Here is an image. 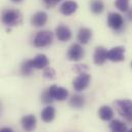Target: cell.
I'll return each instance as SVG.
<instances>
[{
    "label": "cell",
    "mask_w": 132,
    "mask_h": 132,
    "mask_svg": "<svg viewBox=\"0 0 132 132\" xmlns=\"http://www.w3.org/2000/svg\"><path fill=\"white\" fill-rule=\"evenodd\" d=\"M22 13L16 9H6L3 11L1 21L5 26L13 27L22 23Z\"/></svg>",
    "instance_id": "obj_1"
},
{
    "label": "cell",
    "mask_w": 132,
    "mask_h": 132,
    "mask_svg": "<svg viewBox=\"0 0 132 132\" xmlns=\"http://www.w3.org/2000/svg\"><path fill=\"white\" fill-rule=\"evenodd\" d=\"M52 39H53V34L51 31H40L36 34L34 38V46L38 48L48 46L49 44H51Z\"/></svg>",
    "instance_id": "obj_2"
},
{
    "label": "cell",
    "mask_w": 132,
    "mask_h": 132,
    "mask_svg": "<svg viewBox=\"0 0 132 132\" xmlns=\"http://www.w3.org/2000/svg\"><path fill=\"white\" fill-rule=\"evenodd\" d=\"M108 26L115 31H121L124 27V20L120 13L111 12L108 15Z\"/></svg>",
    "instance_id": "obj_3"
},
{
    "label": "cell",
    "mask_w": 132,
    "mask_h": 132,
    "mask_svg": "<svg viewBox=\"0 0 132 132\" xmlns=\"http://www.w3.org/2000/svg\"><path fill=\"white\" fill-rule=\"evenodd\" d=\"M115 106L118 113L124 118L132 113V100L130 99H122L115 101Z\"/></svg>",
    "instance_id": "obj_4"
},
{
    "label": "cell",
    "mask_w": 132,
    "mask_h": 132,
    "mask_svg": "<svg viewBox=\"0 0 132 132\" xmlns=\"http://www.w3.org/2000/svg\"><path fill=\"white\" fill-rule=\"evenodd\" d=\"M89 83H90V75L87 73H83L74 79L73 86H74L76 91H82L85 88H87Z\"/></svg>",
    "instance_id": "obj_5"
},
{
    "label": "cell",
    "mask_w": 132,
    "mask_h": 132,
    "mask_svg": "<svg viewBox=\"0 0 132 132\" xmlns=\"http://www.w3.org/2000/svg\"><path fill=\"white\" fill-rule=\"evenodd\" d=\"M84 56V49L79 44H73L68 50V59L72 62H78Z\"/></svg>",
    "instance_id": "obj_6"
},
{
    "label": "cell",
    "mask_w": 132,
    "mask_h": 132,
    "mask_svg": "<svg viewBox=\"0 0 132 132\" xmlns=\"http://www.w3.org/2000/svg\"><path fill=\"white\" fill-rule=\"evenodd\" d=\"M108 59L112 62H115V63L124 61V59H125V48L123 46L113 47L110 51H108Z\"/></svg>",
    "instance_id": "obj_7"
},
{
    "label": "cell",
    "mask_w": 132,
    "mask_h": 132,
    "mask_svg": "<svg viewBox=\"0 0 132 132\" xmlns=\"http://www.w3.org/2000/svg\"><path fill=\"white\" fill-rule=\"evenodd\" d=\"M49 90L52 94V97L53 99H56V100H60V101H63V100H66L68 98V95H69V92L66 88L64 87H59L56 85H52L49 87Z\"/></svg>",
    "instance_id": "obj_8"
},
{
    "label": "cell",
    "mask_w": 132,
    "mask_h": 132,
    "mask_svg": "<svg viewBox=\"0 0 132 132\" xmlns=\"http://www.w3.org/2000/svg\"><path fill=\"white\" fill-rule=\"evenodd\" d=\"M22 126L23 129L27 132L33 131L36 128V124H37V119L34 115H27L25 117L22 118Z\"/></svg>",
    "instance_id": "obj_9"
},
{
    "label": "cell",
    "mask_w": 132,
    "mask_h": 132,
    "mask_svg": "<svg viewBox=\"0 0 132 132\" xmlns=\"http://www.w3.org/2000/svg\"><path fill=\"white\" fill-rule=\"evenodd\" d=\"M108 60V50L102 47V46H98L95 49L94 55H93V61L95 65H102L105 63V61Z\"/></svg>",
    "instance_id": "obj_10"
},
{
    "label": "cell",
    "mask_w": 132,
    "mask_h": 132,
    "mask_svg": "<svg viewBox=\"0 0 132 132\" xmlns=\"http://www.w3.org/2000/svg\"><path fill=\"white\" fill-rule=\"evenodd\" d=\"M78 8V4L77 2L75 1H72V0H69V1H66L64 2L62 5H61V12L64 14V15H71L73 14L74 12H76Z\"/></svg>",
    "instance_id": "obj_11"
},
{
    "label": "cell",
    "mask_w": 132,
    "mask_h": 132,
    "mask_svg": "<svg viewBox=\"0 0 132 132\" xmlns=\"http://www.w3.org/2000/svg\"><path fill=\"white\" fill-rule=\"evenodd\" d=\"M31 63L34 69H37V70L45 69L49 65V61L45 54H38L34 60H31Z\"/></svg>",
    "instance_id": "obj_12"
},
{
    "label": "cell",
    "mask_w": 132,
    "mask_h": 132,
    "mask_svg": "<svg viewBox=\"0 0 132 132\" xmlns=\"http://www.w3.org/2000/svg\"><path fill=\"white\" fill-rule=\"evenodd\" d=\"M55 35H56V37H57V39H59L60 41L65 42V41H68V40L71 39V37H72V32H71V30H70L67 26L61 25V26H59V27L56 28V30H55Z\"/></svg>",
    "instance_id": "obj_13"
},
{
    "label": "cell",
    "mask_w": 132,
    "mask_h": 132,
    "mask_svg": "<svg viewBox=\"0 0 132 132\" xmlns=\"http://www.w3.org/2000/svg\"><path fill=\"white\" fill-rule=\"evenodd\" d=\"M47 22V14L44 11H38L31 18V24L34 27H42Z\"/></svg>",
    "instance_id": "obj_14"
},
{
    "label": "cell",
    "mask_w": 132,
    "mask_h": 132,
    "mask_svg": "<svg viewBox=\"0 0 132 132\" xmlns=\"http://www.w3.org/2000/svg\"><path fill=\"white\" fill-rule=\"evenodd\" d=\"M54 117H55V110H54V108H52L50 105H47L41 112V119L45 123H50L54 119Z\"/></svg>",
    "instance_id": "obj_15"
},
{
    "label": "cell",
    "mask_w": 132,
    "mask_h": 132,
    "mask_svg": "<svg viewBox=\"0 0 132 132\" xmlns=\"http://www.w3.org/2000/svg\"><path fill=\"white\" fill-rule=\"evenodd\" d=\"M92 37V32L88 28H81L78 32V40L82 44H87Z\"/></svg>",
    "instance_id": "obj_16"
},
{
    "label": "cell",
    "mask_w": 132,
    "mask_h": 132,
    "mask_svg": "<svg viewBox=\"0 0 132 132\" xmlns=\"http://www.w3.org/2000/svg\"><path fill=\"white\" fill-rule=\"evenodd\" d=\"M98 116H99V118H100L101 120H103V121H110V120H112V118H113V116H114V112H113V110H112L110 106H108V105H102V106L99 109Z\"/></svg>",
    "instance_id": "obj_17"
},
{
    "label": "cell",
    "mask_w": 132,
    "mask_h": 132,
    "mask_svg": "<svg viewBox=\"0 0 132 132\" xmlns=\"http://www.w3.org/2000/svg\"><path fill=\"white\" fill-rule=\"evenodd\" d=\"M110 129L112 132H127V126L120 120H113L110 123Z\"/></svg>",
    "instance_id": "obj_18"
},
{
    "label": "cell",
    "mask_w": 132,
    "mask_h": 132,
    "mask_svg": "<svg viewBox=\"0 0 132 132\" xmlns=\"http://www.w3.org/2000/svg\"><path fill=\"white\" fill-rule=\"evenodd\" d=\"M69 103L74 109H81L84 105L85 100H84V97L82 95H73L70 99Z\"/></svg>",
    "instance_id": "obj_19"
},
{
    "label": "cell",
    "mask_w": 132,
    "mask_h": 132,
    "mask_svg": "<svg viewBox=\"0 0 132 132\" xmlns=\"http://www.w3.org/2000/svg\"><path fill=\"white\" fill-rule=\"evenodd\" d=\"M90 9L95 14L101 13L103 11V9H104L103 2L101 0H92L91 3H90Z\"/></svg>",
    "instance_id": "obj_20"
},
{
    "label": "cell",
    "mask_w": 132,
    "mask_h": 132,
    "mask_svg": "<svg viewBox=\"0 0 132 132\" xmlns=\"http://www.w3.org/2000/svg\"><path fill=\"white\" fill-rule=\"evenodd\" d=\"M115 6L123 12H127L129 9V0H116Z\"/></svg>",
    "instance_id": "obj_21"
},
{
    "label": "cell",
    "mask_w": 132,
    "mask_h": 132,
    "mask_svg": "<svg viewBox=\"0 0 132 132\" xmlns=\"http://www.w3.org/2000/svg\"><path fill=\"white\" fill-rule=\"evenodd\" d=\"M33 66H32V63H31V60L29 61H26L22 64V67H21V72L23 75H30L33 71Z\"/></svg>",
    "instance_id": "obj_22"
},
{
    "label": "cell",
    "mask_w": 132,
    "mask_h": 132,
    "mask_svg": "<svg viewBox=\"0 0 132 132\" xmlns=\"http://www.w3.org/2000/svg\"><path fill=\"white\" fill-rule=\"evenodd\" d=\"M41 100H42V102L45 103V104H50V103L54 100L53 97H52V94H51L50 90H49V88H47V89L43 92V94H42V96H41Z\"/></svg>",
    "instance_id": "obj_23"
},
{
    "label": "cell",
    "mask_w": 132,
    "mask_h": 132,
    "mask_svg": "<svg viewBox=\"0 0 132 132\" xmlns=\"http://www.w3.org/2000/svg\"><path fill=\"white\" fill-rule=\"evenodd\" d=\"M43 75H44V77L47 78V79H53V78L55 77V71H54L52 68L46 67V68L44 69Z\"/></svg>",
    "instance_id": "obj_24"
},
{
    "label": "cell",
    "mask_w": 132,
    "mask_h": 132,
    "mask_svg": "<svg viewBox=\"0 0 132 132\" xmlns=\"http://www.w3.org/2000/svg\"><path fill=\"white\" fill-rule=\"evenodd\" d=\"M74 70L76 72H78L79 74H83V73H86L87 72L88 68L85 66V65H77L76 68H74Z\"/></svg>",
    "instance_id": "obj_25"
},
{
    "label": "cell",
    "mask_w": 132,
    "mask_h": 132,
    "mask_svg": "<svg viewBox=\"0 0 132 132\" xmlns=\"http://www.w3.org/2000/svg\"><path fill=\"white\" fill-rule=\"evenodd\" d=\"M61 1H63V0H43L45 5L48 6V7H52V6L56 5L59 2H61Z\"/></svg>",
    "instance_id": "obj_26"
},
{
    "label": "cell",
    "mask_w": 132,
    "mask_h": 132,
    "mask_svg": "<svg viewBox=\"0 0 132 132\" xmlns=\"http://www.w3.org/2000/svg\"><path fill=\"white\" fill-rule=\"evenodd\" d=\"M0 132H13L12 129L8 128V127H3V128H0Z\"/></svg>",
    "instance_id": "obj_27"
},
{
    "label": "cell",
    "mask_w": 132,
    "mask_h": 132,
    "mask_svg": "<svg viewBox=\"0 0 132 132\" xmlns=\"http://www.w3.org/2000/svg\"><path fill=\"white\" fill-rule=\"evenodd\" d=\"M127 16H128V19H129L130 21H132V8L130 10L128 9V11H127Z\"/></svg>",
    "instance_id": "obj_28"
},
{
    "label": "cell",
    "mask_w": 132,
    "mask_h": 132,
    "mask_svg": "<svg viewBox=\"0 0 132 132\" xmlns=\"http://www.w3.org/2000/svg\"><path fill=\"white\" fill-rule=\"evenodd\" d=\"M125 119L128 121V122H130V123H132V113L130 114V115H128L127 117H125Z\"/></svg>",
    "instance_id": "obj_29"
},
{
    "label": "cell",
    "mask_w": 132,
    "mask_h": 132,
    "mask_svg": "<svg viewBox=\"0 0 132 132\" xmlns=\"http://www.w3.org/2000/svg\"><path fill=\"white\" fill-rule=\"evenodd\" d=\"M11 2H13V3H20V2H22L23 0H10Z\"/></svg>",
    "instance_id": "obj_30"
},
{
    "label": "cell",
    "mask_w": 132,
    "mask_h": 132,
    "mask_svg": "<svg viewBox=\"0 0 132 132\" xmlns=\"http://www.w3.org/2000/svg\"><path fill=\"white\" fill-rule=\"evenodd\" d=\"M128 132H132V129H130V130H129Z\"/></svg>",
    "instance_id": "obj_31"
},
{
    "label": "cell",
    "mask_w": 132,
    "mask_h": 132,
    "mask_svg": "<svg viewBox=\"0 0 132 132\" xmlns=\"http://www.w3.org/2000/svg\"><path fill=\"white\" fill-rule=\"evenodd\" d=\"M131 66H132V63H131Z\"/></svg>",
    "instance_id": "obj_32"
}]
</instances>
